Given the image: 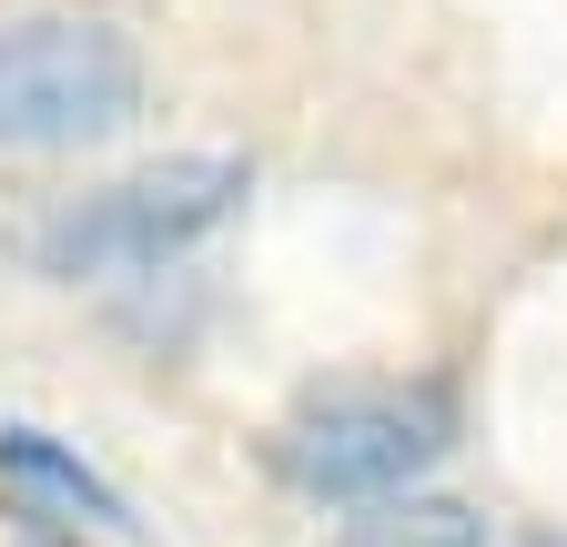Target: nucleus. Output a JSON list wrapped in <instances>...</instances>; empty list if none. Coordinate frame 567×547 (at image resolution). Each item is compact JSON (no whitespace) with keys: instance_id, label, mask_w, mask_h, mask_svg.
Returning a JSON list of instances; mask_svg holds the SVG:
<instances>
[{"instance_id":"nucleus-3","label":"nucleus","mask_w":567,"mask_h":547,"mask_svg":"<svg viewBox=\"0 0 567 547\" xmlns=\"http://www.w3.org/2000/svg\"><path fill=\"white\" fill-rule=\"evenodd\" d=\"M142 112V51L112 21H11L0 31V143L61 153Z\"/></svg>"},{"instance_id":"nucleus-4","label":"nucleus","mask_w":567,"mask_h":547,"mask_svg":"<svg viewBox=\"0 0 567 547\" xmlns=\"http://www.w3.org/2000/svg\"><path fill=\"white\" fill-rule=\"evenodd\" d=\"M0 487H21L41 517H71V527H132L122 487H102V476L41 426H0Z\"/></svg>"},{"instance_id":"nucleus-2","label":"nucleus","mask_w":567,"mask_h":547,"mask_svg":"<svg viewBox=\"0 0 567 547\" xmlns=\"http://www.w3.org/2000/svg\"><path fill=\"white\" fill-rule=\"evenodd\" d=\"M244 203V163L234 153H173L153 173H122L102 193H71L61 214L31 234V264L61 274V285H82V274H142L183 244H203Z\"/></svg>"},{"instance_id":"nucleus-1","label":"nucleus","mask_w":567,"mask_h":547,"mask_svg":"<svg viewBox=\"0 0 567 547\" xmlns=\"http://www.w3.org/2000/svg\"><path fill=\"white\" fill-rule=\"evenodd\" d=\"M456 405L425 375H354L305 395L295 416L274 426V466L295 476L305 497H405L425 466L446 456Z\"/></svg>"},{"instance_id":"nucleus-6","label":"nucleus","mask_w":567,"mask_h":547,"mask_svg":"<svg viewBox=\"0 0 567 547\" xmlns=\"http://www.w3.org/2000/svg\"><path fill=\"white\" fill-rule=\"evenodd\" d=\"M527 547H567V527H537V537H527Z\"/></svg>"},{"instance_id":"nucleus-5","label":"nucleus","mask_w":567,"mask_h":547,"mask_svg":"<svg viewBox=\"0 0 567 547\" xmlns=\"http://www.w3.org/2000/svg\"><path fill=\"white\" fill-rule=\"evenodd\" d=\"M334 547H486V517L456 507V497H375L365 517H354Z\"/></svg>"}]
</instances>
